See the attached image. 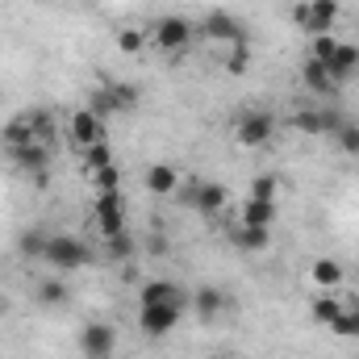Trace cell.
<instances>
[{
  "instance_id": "4",
  "label": "cell",
  "mask_w": 359,
  "mask_h": 359,
  "mask_svg": "<svg viewBox=\"0 0 359 359\" xmlns=\"http://www.w3.org/2000/svg\"><path fill=\"white\" fill-rule=\"evenodd\" d=\"M151 46L163 50V55H184V50H192V25H188L184 17H176V13L159 17V21L151 25Z\"/></svg>"
},
{
  "instance_id": "35",
  "label": "cell",
  "mask_w": 359,
  "mask_h": 359,
  "mask_svg": "<svg viewBox=\"0 0 359 359\" xmlns=\"http://www.w3.org/2000/svg\"><path fill=\"white\" fill-rule=\"evenodd\" d=\"M4 313H8V301H4V297H0V318H4Z\"/></svg>"
},
{
  "instance_id": "28",
  "label": "cell",
  "mask_w": 359,
  "mask_h": 359,
  "mask_svg": "<svg viewBox=\"0 0 359 359\" xmlns=\"http://www.w3.org/2000/svg\"><path fill=\"white\" fill-rule=\"evenodd\" d=\"M80 159H84V168H88V172H100V168L117 163V159H113V147H109V142H96V147H88V151H80Z\"/></svg>"
},
{
  "instance_id": "23",
  "label": "cell",
  "mask_w": 359,
  "mask_h": 359,
  "mask_svg": "<svg viewBox=\"0 0 359 359\" xmlns=\"http://www.w3.org/2000/svg\"><path fill=\"white\" fill-rule=\"evenodd\" d=\"M234 243H238L243 251H268L271 230H264V226H238V230H234Z\"/></svg>"
},
{
  "instance_id": "12",
  "label": "cell",
  "mask_w": 359,
  "mask_h": 359,
  "mask_svg": "<svg viewBox=\"0 0 359 359\" xmlns=\"http://www.w3.org/2000/svg\"><path fill=\"white\" fill-rule=\"evenodd\" d=\"M292 126H297L301 134H309V138H322V134H339L343 117H339L334 109H297V113H292Z\"/></svg>"
},
{
  "instance_id": "10",
  "label": "cell",
  "mask_w": 359,
  "mask_h": 359,
  "mask_svg": "<svg viewBox=\"0 0 359 359\" xmlns=\"http://www.w3.org/2000/svg\"><path fill=\"white\" fill-rule=\"evenodd\" d=\"M67 142H72L76 151H88L96 142H104V121H100L96 109H76V113H72V121H67Z\"/></svg>"
},
{
  "instance_id": "5",
  "label": "cell",
  "mask_w": 359,
  "mask_h": 359,
  "mask_svg": "<svg viewBox=\"0 0 359 359\" xmlns=\"http://www.w3.org/2000/svg\"><path fill=\"white\" fill-rule=\"evenodd\" d=\"M201 34H205L209 42H217V46H238V42H247V25H243L230 8H213V13H205Z\"/></svg>"
},
{
  "instance_id": "21",
  "label": "cell",
  "mask_w": 359,
  "mask_h": 359,
  "mask_svg": "<svg viewBox=\"0 0 359 359\" xmlns=\"http://www.w3.org/2000/svg\"><path fill=\"white\" fill-rule=\"evenodd\" d=\"M339 313H343V301H339L334 292H326V297H313V301H309V318H313L318 326H326V330H330V322H334Z\"/></svg>"
},
{
  "instance_id": "31",
  "label": "cell",
  "mask_w": 359,
  "mask_h": 359,
  "mask_svg": "<svg viewBox=\"0 0 359 359\" xmlns=\"http://www.w3.org/2000/svg\"><path fill=\"white\" fill-rule=\"evenodd\" d=\"M334 50H339V38H334V34H318V38H309V59L326 63Z\"/></svg>"
},
{
  "instance_id": "14",
  "label": "cell",
  "mask_w": 359,
  "mask_h": 359,
  "mask_svg": "<svg viewBox=\"0 0 359 359\" xmlns=\"http://www.w3.org/2000/svg\"><path fill=\"white\" fill-rule=\"evenodd\" d=\"M138 305H184L188 309V292L172 280H147L138 288Z\"/></svg>"
},
{
  "instance_id": "9",
  "label": "cell",
  "mask_w": 359,
  "mask_h": 359,
  "mask_svg": "<svg viewBox=\"0 0 359 359\" xmlns=\"http://www.w3.org/2000/svg\"><path fill=\"white\" fill-rule=\"evenodd\" d=\"M234 138L243 147H268L271 138H276V117L264 113V109H247L238 117V126H234Z\"/></svg>"
},
{
  "instance_id": "29",
  "label": "cell",
  "mask_w": 359,
  "mask_h": 359,
  "mask_svg": "<svg viewBox=\"0 0 359 359\" xmlns=\"http://www.w3.org/2000/svg\"><path fill=\"white\" fill-rule=\"evenodd\" d=\"M104 251H109V259H117V264H126V259H134V238L121 230V234H113V238H104Z\"/></svg>"
},
{
  "instance_id": "17",
  "label": "cell",
  "mask_w": 359,
  "mask_h": 359,
  "mask_svg": "<svg viewBox=\"0 0 359 359\" xmlns=\"http://www.w3.org/2000/svg\"><path fill=\"white\" fill-rule=\"evenodd\" d=\"M180 180H184V176H180L172 163H151V168H147V176H142V184H147V192H151V196H176Z\"/></svg>"
},
{
  "instance_id": "33",
  "label": "cell",
  "mask_w": 359,
  "mask_h": 359,
  "mask_svg": "<svg viewBox=\"0 0 359 359\" xmlns=\"http://www.w3.org/2000/svg\"><path fill=\"white\" fill-rule=\"evenodd\" d=\"M251 67V46L247 42H238V46H230V59H226V72L230 76H243Z\"/></svg>"
},
{
  "instance_id": "3",
  "label": "cell",
  "mask_w": 359,
  "mask_h": 359,
  "mask_svg": "<svg viewBox=\"0 0 359 359\" xmlns=\"http://www.w3.org/2000/svg\"><path fill=\"white\" fill-rule=\"evenodd\" d=\"M339 0H301L297 8H292V21H297V29L305 34V38H318V34H330L334 29V21H339Z\"/></svg>"
},
{
  "instance_id": "24",
  "label": "cell",
  "mask_w": 359,
  "mask_h": 359,
  "mask_svg": "<svg viewBox=\"0 0 359 359\" xmlns=\"http://www.w3.org/2000/svg\"><path fill=\"white\" fill-rule=\"evenodd\" d=\"M34 301H38V305H46V309H55V305H67V284H63V280H38V288H34Z\"/></svg>"
},
{
  "instance_id": "26",
  "label": "cell",
  "mask_w": 359,
  "mask_h": 359,
  "mask_svg": "<svg viewBox=\"0 0 359 359\" xmlns=\"http://www.w3.org/2000/svg\"><path fill=\"white\" fill-rule=\"evenodd\" d=\"M46 238H50V234L34 226V230H25V234L17 238V251H21L25 259H42V251H46Z\"/></svg>"
},
{
  "instance_id": "32",
  "label": "cell",
  "mask_w": 359,
  "mask_h": 359,
  "mask_svg": "<svg viewBox=\"0 0 359 359\" xmlns=\"http://www.w3.org/2000/svg\"><path fill=\"white\" fill-rule=\"evenodd\" d=\"M92 184H96V192H117V188H121V168L109 163V168L92 172Z\"/></svg>"
},
{
  "instance_id": "8",
  "label": "cell",
  "mask_w": 359,
  "mask_h": 359,
  "mask_svg": "<svg viewBox=\"0 0 359 359\" xmlns=\"http://www.w3.org/2000/svg\"><path fill=\"white\" fill-rule=\"evenodd\" d=\"M117 351V326L113 322H88L84 330H80V355L84 359H113Z\"/></svg>"
},
{
  "instance_id": "18",
  "label": "cell",
  "mask_w": 359,
  "mask_h": 359,
  "mask_svg": "<svg viewBox=\"0 0 359 359\" xmlns=\"http://www.w3.org/2000/svg\"><path fill=\"white\" fill-rule=\"evenodd\" d=\"M280 217V201H259V196H247L243 201V226H264L271 230Z\"/></svg>"
},
{
  "instance_id": "30",
  "label": "cell",
  "mask_w": 359,
  "mask_h": 359,
  "mask_svg": "<svg viewBox=\"0 0 359 359\" xmlns=\"http://www.w3.org/2000/svg\"><path fill=\"white\" fill-rule=\"evenodd\" d=\"M251 196H259V201H280V176H271V172L255 176L251 180Z\"/></svg>"
},
{
  "instance_id": "27",
  "label": "cell",
  "mask_w": 359,
  "mask_h": 359,
  "mask_svg": "<svg viewBox=\"0 0 359 359\" xmlns=\"http://www.w3.org/2000/svg\"><path fill=\"white\" fill-rule=\"evenodd\" d=\"M142 46H147V34L142 29H134V25H126V29H117V50L121 55H142Z\"/></svg>"
},
{
  "instance_id": "2",
  "label": "cell",
  "mask_w": 359,
  "mask_h": 359,
  "mask_svg": "<svg viewBox=\"0 0 359 359\" xmlns=\"http://www.w3.org/2000/svg\"><path fill=\"white\" fill-rule=\"evenodd\" d=\"M42 259H46L55 271H80V268H88L92 264V251L76 238V234H50Z\"/></svg>"
},
{
  "instance_id": "7",
  "label": "cell",
  "mask_w": 359,
  "mask_h": 359,
  "mask_svg": "<svg viewBox=\"0 0 359 359\" xmlns=\"http://www.w3.org/2000/svg\"><path fill=\"white\" fill-rule=\"evenodd\" d=\"M188 309L184 305H138V326L147 339H168Z\"/></svg>"
},
{
  "instance_id": "1",
  "label": "cell",
  "mask_w": 359,
  "mask_h": 359,
  "mask_svg": "<svg viewBox=\"0 0 359 359\" xmlns=\"http://www.w3.org/2000/svg\"><path fill=\"white\" fill-rule=\"evenodd\" d=\"M176 196L192 209V213H201V217H217V213L226 209V201H230L226 184H217V180H196V176L180 180Z\"/></svg>"
},
{
  "instance_id": "16",
  "label": "cell",
  "mask_w": 359,
  "mask_h": 359,
  "mask_svg": "<svg viewBox=\"0 0 359 359\" xmlns=\"http://www.w3.org/2000/svg\"><path fill=\"white\" fill-rule=\"evenodd\" d=\"M188 309H192L201 322H213V318H222V309H226V292L213 288V284H201V288L188 297Z\"/></svg>"
},
{
  "instance_id": "13",
  "label": "cell",
  "mask_w": 359,
  "mask_h": 359,
  "mask_svg": "<svg viewBox=\"0 0 359 359\" xmlns=\"http://www.w3.org/2000/svg\"><path fill=\"white\" fill-rule=\"evenodd\" d=\"M13 155V168H21L25 176H50V147H38V142H25V147H8Z\"/></svg>"
},
{
  "instance_id": "25",
  "label": "cell",
  "mask_w": 359,
  "mask_h": 359,
  "mask_svg": "<svg viewBox=\"0 0 359 359\" xmlns=\"http://www.w3.org/2000/svg\"><path fill=\"white\" fill-rule=\"evenodd\" d=\"M330 334H339V339H359V305H343V313L330 322Z\"/></svg>"
},
{
  "instance_id": "6",
  "label": "cell",
  "mask_w": 359,
  "mask_h": 359,
  "mask_svg": "<svg viewBox=\"0 0 359 359\" xmlns=\"http://www.w3.org/2000/svg\"><path fill=\"white\" fill-rule=\"evenodd\" d=\"M92 217H96V230H100V238H113V234H121V230H126V196H121V188H117V192H96Z\"/></svg>"
},
{
  "instance_id": "34",
  "label": "cell",
  "mask_w": 359,
  "mask_h": 359,
  "mask_svg": "<svg viewBox=\"0 0 359 359\" xmlns=\"http://www.w3.org/2000/svg\"><path fill=\"white\" fill-rule=\"evenodd\" d=\"M334 138H339V151H343V155H359V126L355 121H343Z\"/></svg>"
},
{
  "instance_id": "20",
  "label": "cell",
  "mask_w": 359,
  "mask_h": 359,
  "mask_svg": "<svg viewBox=\"0 0 359 359\" xmlns=\"http://www.w3.org/2000/svg\"><path fill=\"white\" fill-rule=\"evenodd\" d=\"M25 117H29V134H34V142L55 151V134H59V130H55V117H50L46 109H29Z\"/></svg>"
},
{
  "instance_id": "15",
  "label": "cell",
  "mask_w": 359,
  "mask_h": 359,
  "mask_svg": "<svg viewBox=\"0 0 359 359\" xmlns=\"http://www.w3.org/2000/svg\"><path fill=\"white\" fill-rule=\"evenodd\" d=\"M326 72H330L334 88H339V84H347V80H355V76H359V46H355V42H339V50L326 59Z\"/></svg>"
},
{
  "instance_id": "19",
  "label": "cell",
  "mask_w": 359,
  "mask_h": 359,
  "mask_svg": "<svg viewBox=\"0 0 359 359\" xmlns=\"http://www.w3.org/2000/svg\"><path fill=\"white\" fill-rule=\"evenodd\" d=\"M309 280L318 284V288H326V292H334L343 280H347V271H343V264L339 259H330V255H322V259H313L309 264Z\"/></svg>"
},
{
  "instance_id": "11",
  "label": "cell",
  "mask_w": 359,
  "mask_h": 359,
  "mask_svg": "<svg viewBox=\"0 0 359 359\" xmlns=\"http://www.w3.org/2000/svg\"><path fill=\"white\" fill-rule=\"evenodd\" d=\"M138 100H142V96H138L134 84H117V80H109L104 88L92 96L88 109H96L100 117H104V113H134V109H138Z\"/></svg>"
},
{
  "instance_id": "22",
  "label": "cell",
  "mask_w": 359,
  "mask_h": 359,
  "mask_svg": "<svg viewBox=\"0 0 359 359\" xmlns=\"http://www.w3.org/2000/svg\"><path fill=\"white\" fill-rule=\"evenodd\" d=\"M301 80H305V88H313V92H334V80H330L326 63H318V59L301 63Z\"/></svg>"
}]
</instances>
